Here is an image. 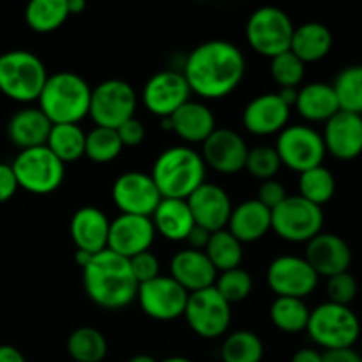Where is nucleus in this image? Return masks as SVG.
<instances>
[{
    "instance_id": "41",
    "label": "nucleus",
    "mask_w": 362,
    "mask_h": 362,
    "mask_svg": "<svg viewBox=\"0 0 362 362\" xmlns=\"http://www.w3.org/2000/svg\"><path fill=\"white\" fill-rule=\"evenodd\" d=\"M306 64L292 52L279 53L271 59V76L279 88H297L304 80Z\"/></svg>"
},
{
    "instance_id": "52",
    "label": "nucleus",
    "mask_w": 362,
    "mask_h": 362,
    "mask_svg": "<svg viewBox=\"0 0 362 362\" xmlns=\"http://www.w3.org/2000/svg\"><path fill=\"white\" fill-rule=\"evenodd\" d=\"M297 92H299V88H279L278 95L283 99V103H285L286 106L293 108L297 101Z\"/></svg>"
},
{
    "instance_id": "24",
    "label": "nucleus",
    "mask_w": 362,
    "mask_h": 362,
    "mask_svg": "<svg viewBox=\"0 0 362 362\" xmlns=\"http://www.w3.org/2000/svg\"><path fill=\"white\" fill-rule=\"evenodd\" d=\"M69 232L78 251L95 255L108 246L110 219L101 209L85 205L71 218Z\"/></svg>"
},
{
    "instance_id": "28",
    "label": "nucleus",
    "mask_w": 362,
    "mask_h": 362,
    "mask_svg": "<svg viewBox=\"0 0 362 362\" xmlns=\"http://www.w3.org/2000/svg\"><path fill=\"white\" fill-rule=\"evenodd\" d=\"M53 124L39 108H21L7 124L9 140L21 151L46 145Z\"/></svg>"
},
{
    "instance_id": "30",
    "label": "nucleus",
    "mask_w": 362,
    "mask_h": 362,
    "mask_svg": "<svg viewBox=\"0 0 362 362\" xmlns=\"http://www.w3.org/2000/svg\"><path fill=\"white\" fill-rule=\"evenodd\" d=\"M332 49V32L327 25L308 21L293 28L290 52L304 64L320 62Z\"/></svg>"
},
{
    "instance_id": "13",
    "label": "nucleus",
    "mask_w": 362,
    "mask_h": 362,
    "mask_svg": "<svg viewBox=\"0 0 362 362\" xmlns=\"http://www.w3.org/2000/svg\"><path fill=\"white\" fill-rule=\"evenodd\" d=\"M189 293L172 278L161 276L138 286L136 300L148 318L158 322H172L184 317Z\"/></svg>"
},
{
    "instance_id": "3",
    "label": "nucleus",
    "mask_w": 362,
    "mask_h": 362,
    "mask_svg": "<svg viewBox=\"0 0 362 362\" xmlns=\"http://www.w3.org/2000/svg\"><path fill=\"white\" fill-rule=\"evenodd\" d=\"M205 166L200 152L187 145L168 147L152 165V180L163 198L187 200L205 182Z\"/></svg>"
},
{
    "instance_id": "47",
    "label": "nucleus",
    "mask_w": 362,
    "mask_h": 362,
    "mask_svg": "<svg viewBox=\"0 0 362 362\" xmlns=\"http://www.w3.org/2000/svg\"><path fill=\"white\" fill-rule=\"evenodd\" d=\"M18 191V180L11 165L0 163V204L9 202Z\"/></svg>"
},
{
    "instance_id": "40",
    "label": "nucleus",
    "mask_w": 362,
    "mask_h": 362,
    "mask_svg": "<svg viewBox=\"0 0 362 362\" xmlns=\"http://www.w3.org/2000/svg\"><path fill=\"white\" fill-rule=\"evenodd\" d=\"M214 288L232 306V304L243 303L250 297L251 290H253V278L243 267L230 269V271L219 272L218 278H216Z\"/></svg>"
},
{
    "instance_id": "9",
    "label": "nucleus",
    "mask_w": 362,
    "mask_h": 362,
    "mask_svg": "<svg viewBox=\"0 0 362 362\" xmlns=\"http://www.w3.org/2000/svg\"><path fill=\"white\" fill-rule=\"evenodd\" d=\"M138 95L133 85L119 78H110L92 88L88 117L98 127L117 129L136 113Z\"/></svg>"
},
{
    "instance_id": "25",
    "label": "nucleus",
    "mask_w": 362,
    "mask_h": 362,
    "mask_svg": "<svg viewBox=\"0 0 362 362\" xmlns=\"http://www.w3.org/2000/svg\"><path fill=\"white\" fill-rule=\"evenodd\" d=\"M226 230L240 244L257 243L271 232V211L257 198L243 202L232 209Z\"/></svg>"
},
{
    "instance_id": "45",
    "label": "nucleus",
    "mask_w": 362,
    "mask_h": 362,
    "mask_svg": "<svg viewBox=\"0 0 362 362\" xmlns=\"http://www.w3.org/2000/svg\"><path fill=\"white\" fill-rule=\"evenodd\" d=\"M286 197H288V194H286L285 186H283L279 180L271 179V180H264V182L260 184L257 200L260 202L262 205H265L269 211H272V209L278 207L281 202H285Z\"/></svg>"
},
{
    "instance_id": "10",
    "label": "nucleus",
    "mask_w": 362,
    "mask_h": 362,
    "mask_svg": "<svg viewBox=\"0 0 362 362\" xmlns=\"http://www.w3.org/2000/svg\"><path fill=\"white\" fill-rule=\"evenodd\" d=\"M293 28L296 27L285 11L265 6L247 18L246 39L255 52L272 59L279 53L288 52Z\"/></svg>"
},
{
    "instance_id": "4",
    "label": "nucleus",
    "mask_w": 362,
    "mask_h": 362,
    "mask_svg": "<svg viewBox=\"0 0 362 362\" xmlns=\"http://www.w3.org/2000/svg\"><path fill=\"white\" fill-rule=\"evenodd\" d=\"M92 88L83 76L73 71L48 74L41 95L39 110L55 124H80L88 117Z\"/></svg>"
},
{
    "instance_id": "51",
    "label": "nucleus",
    "mask_w": 362,
    "mask_h": 362,
    "mask_svg": "<svg viewBox=\"0 0 362 362\" xmlns=\"http://www.w3.org/2000/svg\"><path fill=\"white\" fill-rule=\"evenodd\" d=\"M0 362H27L23 354L11 345H0Z\"/></svg>"
},
{
    "instance_id": "23",
    "label": "nucleus",
    "mask_w": 362,
    "mask_h": 362,
    "mask_svg": "<svg viewBox=\"0 0 362 362\" xmlns=\"http://www.w3.org/2000/svg\"><path fill=\"white\" fill-rule=\"evenodd\" d=\"M170 276L187 293H193L214 286L218 271L211 264L205 251L186 247L173 255L172 262H170Z\"/></svg>"
},
{
    "instance_id": "8",
    "label": "nucleus",
    "mask_w": 362,
    "mask_h": 362,
    "mask_svg": "<svg viewBox=\"0 0 362 362\" xmlns=\"http://www.w3.org/2000/svg\"><path fill=\"white\" fill-rule=\"evenodd\" d=\"M324 228V211L293 194L271 211V230L286 243H310Z\"/></svg>"
},
{
    "instance_id": "29",
    "label": "nucleus",
    "mask_w": 362,
    "mask_h": 362,
    "mask_svg": "<svg viewBox=\"0 0 362 362\" xmlns=\"http://www.w3.org/2000/svg\"><path fill=\"white\" fill-rule=\"evenodd\" d=\"M151 219L156 233L172 240V243L186 240V237L189 235L194 226V219L187 202L177 200V198H163Z\"/></svg>"
},
{
    "instance_id": "38",
    "label": "nucleus",
    "mask_w": 362,
    "mask_h": 362,
    "mask_svg": "<svg viewBox=\"0 0 362 362\" xmlns=\"http://www.w3.org/2000/svg\"><path fill=\"white\" fill-rule=\"evenodd\" d=\"M336 193V177L324 165L311 168L300 173L299 177V197L306 198L311 204L322 205L329 204Z\"/></svg>"
},
{
    "instance_id": "53",
    "label": "nucleus",
    "mask_w": 362,
    "mask_h": 362,
    "mask_svg": "<svg viewBox=\"0 0 362 362\" xmlns=\"http://www.w3.org/2000/svg\"><path fill=\"white\" fill-rule=\"evenodd\" d=\"M67 2V11H69V16L73 14H81L85 9H87V4L85 0H66Z\"/></svg>"
},
{
    "instance_id": "43",
    "label": "nucleus",
    "mask_w": 362,
    "mask_h": 362,
    "mask_svg": "<svg viewBox=\"0 0 362 362\" xmlns=\"http://www.w3.org/2000/svg\"><path fill=\"white\" fill-rule=\"evenodd\" d=\"M325 290H327L329 303L350 306V304L354 303V299L357 297L359 286H357V279L346 271L341 272V274L327 278V286H325Z\"/></svg>"
},
{
    "instance_id": "26",
    "label": "nucleus",
    "mask_w": 362,
    "mask_h": 362,
    "mask_svg": "<svg viewBox=\"0 0 362 362\" xmlns=\"http://www.w3.org/2000/svg\"><path fill=\"white\" fill-rule=\"evenodd\" d=\"M172 131L187 144H204L216 131V117L202 101H187L172 117Z\"/></svg>"
},
{
    "instance_id": "14",
    "label": "nucleus",
    "mask_w": 362,
    "mask_h": 362,
    "mask_svg": "<svg viewBox=\"0 0 362 362\" xmlns=\"http://www.w3.org/2000/svg\"><path fill=\"white\" fill-rule=\"evenodd\" d=\"M112 198L120 214L144 216V218H151L159 202L163 200L151 173L136 172V170L124 172L122 175L117 177L112 186Z\"/></svg>"
},
{
    "instance_id": "33",
    "label": "nucleus",
    "mask_w": 362,
    "mask_h": 362,
    "mask_svg": "<svg viewBox=\"0 0 362 362\" xmlns=\"http://www.w3.org/2000/svg\"><path fill=\"white\" fill-rule=\"evenodd\" d=\"M310 313L311 310L304 299H293V297H276L269 310L272 325L286 334L306 331Z\"/></svg>"
},
{
    "instance_id": "2",
    "label": "nucleus",
    "mask_w": 362,
    "mask_h": 362,
    "mask_svg": "<svg viewBox=\"0 0 362 362\" xmlns=\"http://www.w3.org/2000/svg\"><path fill=\"white\" fill-rule=\"evenodd\" d=\"M85 293L103 310H122L133 304L138 296V281L129 260L113 251H99L81 269Z\"/></svg>"
},
{
    "instance_id": "15",
    "label": "nucleus",
    "mask_w": 362,
    "mask_h": 362,
    "mask_svg": "<svg viewBox=\"0 0 362 362\" xmlns=\"http://www.w3.org/2000/svg\"><path fill=\"white\" fill-rule=\"evenodd\" d=\"M318 274L304 257L281 255L274 258L267 269L269 288L278 297L304 299L318 286Z\"/></svg>"
},
{
    "instance_id": "22",
    "label": "nucleus",
    "mask_w": 362,
    "mask_h": 362,
    "mask_svg": "<svg viewBox=\"0 0 362 362\" xmlns=\"http://www.w3.org/2000/svg\"><path fill=\"white\" fill-rule=\"evenodd\" d=\"M304 258L313 267L318 278L320 276L331 278L349 271L352 264V250L343 237L320 232L310 243H306Z\"/></svg>"
},
{
    "instance_id": "19",
    "label": "nucleus",
    "mask_w": 362,
    "mask_h": 362,
    "mask_svg": "<svg viewBox=\"0 0 362 362\" xmlns=\"http://www.w3.org/2000/svg\"><path fill=\"white\" fill-rule=\"evenodd\" d=\"M186 202L193 214L194 225L211 233L226 228L233 205L228 193L221 186L205 180Z\"/></svg>"
},
{
    "instance_id": "5",
    "label": "nucleus",
    "mask_w": 362,
    "mask_h": 362,
    "mask_svg": "<svg viewBox=\"0 0 362 362\" xmlns=\"http://www.w3.org/2000/svg\"><path fill=\"white\" fill-rule=\"evenodd\" d=\"M315 345L329 350L354 349L361 336V320L350 306L322 303L311 310L306 327Z\"/></svg>"
},
{
    "instance_id": "21",
    "label": "nucleus",
    "mask_w": 362,
    "mask_h": 362,
    "mask_svg": "<svg viewBox=\"0 0 362 362\" xmlns=\"http://www.w3.org/2000/svg\"><path fill=\"white\" fill-rule=\"evenodd\" d=\"M322 138L327 154L339 161H354L362 154V115L339 110L325 122Z\"/></svg>"
},
{
    "instance_id": "56",
    "label": "nucleus",
    "mask_w": 362,
    "mask_h": 362,
    "mask_svg": "<svg viewBox=\"0 0 362 362\" xmlns=\"http://www.w3.org/2000/svg\"><path fill=\"white\" fill-rule=\"evenodd\" d=\"M161 362H194L191 359H187V357H180V356H172V357H166L165 361Z\"/></svg>"
},
{
    "instance_id": "31",
    "label": "nucleus",
    "mask_w": 362,
    "mask_h": 362,
    "mask_svg": "<svg viewBox=\"0 0 362 362\" xmlns=\"http://www.w3.org/2000/svg\"><path fill=\"white\" fill-rule=\"evenodd\" d=\"M85 133L80 124H55L49 131L46 147L64 163H74L85 156Z\"/></svg>"
},
{
    "instance_id": "54",
    "label": "nucleus",
    "mask_w": 362,
    "mask_h": 362,
    "mask_svg": "<svg viewBox=\"0 0 362 362\" xmlns=\"http://www.w3.org/2000/svg\"><path fill=\"white\" fill-rule=\"evenodd\" d=\"M92 257H94V255L85 253V251H78V250H76V255H74V260H76V264L80 265L81 269H83L85 265H87L88 262L92 260Z\"/></svg>"
},
{
    "instance_id": "18",
    "label": "nucleus",
    "mask_w": 362,
    "mask_h": 362,
    "mask_svg": "<svg viewBox=\"0 0 362 362\" xmlns=\"http://www.w3.org/2000/svg\"><path fill=\"white\" fill-rule=\"evenodd\" d=\"M156 239V228L151 218L144 216L120 214L110 221L108 246L106 250L120 255L124 258H133L136 255L151 251Z\"/></svg>"
},
{
    "instance_id": "44",
    "label": "nucleus",
    "mask_w": 362,
    "mask_h": 362,
    "mask_svg": "<svg viewBox=\"0 0 362 362\" xmlns=\"http://www.w3.org/2000/svg\"><path fill=\"white\" fill-rule=\"evenodd\" d=\"M129 265L134 278H136L138 285L158 278L159 269H161L158 257H156L152 251H145V253H140L136 255V257L129 258Z\"/></svg>"
},
{
    "instance_id": "48",
    "label": "nucleus",
    "mask_w": 362,
    "mask_h": 362,
    "mask_svg": "<svg viewBox=\"0 0 362 362\" xmlns=\"http://www.w3.org/2000/svg\"><path fill=\"white\" fill-rule=\"evenodd\" d=\"M324 362H362V356L354 349H341V350H329L322 354Z\"/></svg>"
},
{
    "instance_id": "1",
    "label": "nucleus",
    "mask_w": 362,
    "mask_h": 362,
    "mask_svg": "<svg viewBox=\"0 0 362 362\" xmlns=\"http://www.w3.org/2000/svg\"><path fill=\"white\" fill-rule=\"evenodd\" d=\"M182 74L191 94L204 99H221L240 85L246 74V59L233 42L211 39L200 42L187 55Z\"/></svg>"
},
{
    "instance_id": "27",
    "label": "nucleus",
    "mask_w": 362,
    "mask_h": 362,
    "mask_svg": "<svg viewBox=\"0 0 362 362\" xmlns=\"http://www.w3.org/2000/svg\"><path fill=\"white\" fill-rule=\"evenodd\" d=\"M293 108L308 122H327L339 112V103L331 83L311 81L299 88Z\"/></svg>"
},
{
    "instance_id": "7",
    "label": "nucleus",
    "mask_w": 362,
    "mask_h": 362,
    "mask_svg": "<svg viewBox=\"0 0 362 362\" xmlns=\"http://www.w3.org/2000/svg\"><path fill=\"white\" fill-rule=\"evenodd\" d=\"M11 168L18 187L32 194L53 193L66 179V165L46 145L20 151Z\"/></svg>"
},
{
    "instance_id": "6",
    "label": "nucleus",
    "mask_w": 362,
    "mask_h": 362,
    "mask_svg": "<svg viewBox=\"0 0 362 362\" xmlns=\"http://www.w3.org/2000/svg\"><path fill=\"white\" fill-rule=\"evenodd\" d=\"M48 73L35 53L13 49L0 55V92L18 103L37 101Z\"/></svg>"
},
{
    "instance_id": "50",
    "label": "nucleus",
    "mask_w": 362,
    "mask_h": 362,
    "mask_svg": "<svg viewBox=\"0 0 362 362\" xmlns=\"http://www.w3.org/2000/svg\"><path fill=\"white\" fill-rule=\"evenodd\" d=\"M290 362H324V361H322V352H318L317 349H310V346H306V349L297 350V352L292 356V359H290Z\"/></svg>"
},
{
    "instance_id": "55",
    "label": "nucleus",
    "mask_w": 362,
    "mask_h": 362,
    "mask_svg": "<svg viewBox=\"0 0 362 362\" xmlns=\"http://www.w3.org/2000/svg\"><path fill=\"white\" fill-rule=\"evenodd\" d=\"M129 362H158V361H156L154 357L147 356V354H138V356H134Z\"/></svg>"
},
{
    "instance_id": "42",
    "label": "nucleus",
    "mask_w": 362,
    "mask_h": 362,
    "mask_svg": "<svg viewBox=\"0 0 362 362\" xmlns=\"http://www.w3.org/2000/svg\"><path fill=\"white\" fill-rule=\"evenodd\" d=\"M279 168H281V161H279V156L274 147L258 145V147L250 148V152H247L244 170H247V173L253 175L255 179L262 180V182L274 179L278 175Z\"/></svg>"
},
{
    "instance_id": "49",
    "label": "nucleus",
    "mask_w": 362,
    "mask_h": 362,
    "mask_svg": "<svg viewBox=\"0 0 362 362\" xmlns=\"http://www.w3.org/2000/svg\"><path fill=\"white\" fill-rule=\"evenodd\" d=\"M209 239H211V232H207L205 228H202V226H193V230L189 232V235L186 237V243H187V247H191V250H197V251H205V247H207L209 244Z\"/></svg>"
},
{
    "instance_id": "11",
    "label": "nucleus",
    "mask_w": 362,
    "mask_h": 362,
    "mask_svg": "<svg viewBox=\"0 0 362 362\" xmlns=\"http://www.w3.org/2000/svg\"><path fill=\"white\" fill-rule=\"evenodd\" d=\"M274 148L278 152L281 166H286L299 175L320 166L327 154L322 133L304 124L286 126L278 134Z\"/></svg>"
},
{
    "instance_id": "17",
    "label": "nucleus",
    "mask_w": 362,
    "mask_h": 362,
    "mask_svg": "<svg viewBox=\"0 0 362 362\" xmlns=\"http://www.w3.org/2000/svg\"><path fill=\"white\" fill-rule=\"evenodd\" d=\"M250 147L237 131L216 127L214 133L202 144V159L205 166L223 175L243 172Z\"/></svg>"
},
{
    "instance_id": "32",
    "label": "nucleus",
    "mask_w": 362,
    "mask_h": 362,
    "mask_svg": "<svg viewBox=\"0 0 362 362\" xmlns=\"http://www.w3.org/2000/svg\"><path fill=\"white\" fill-rule=\"evenodd\" d=\"M69 18L66 0H32L25 9V21L37 34L59 30Z\"/></svg>"
},
{
    "instance_id": "35",
    "label": "nucleus",
    "mask_w": 362,
    "mask_h": 362,
    "mask_svg": "<svg viewBox=\"0 0 362 362\" xmlns=\"http://www.w3.org/2000/svg\"><path fill=\"white\" fill-rule=\"evenodd\" d=\"M205 255L218 272L240 267L243 262V244L226 228L211 233Z\"/></svg>"
},
{
    "instance_id": "16",
    "label": "nucleus",
    "mask_w": 362,
    "mask_h": 362,
    "mask_svg": "<svg viewBox=\"0 0 362 362\" xmlns=\"http://www.w3.org/2000/svg\"><path fill=\"white\" fill-rule=\"evenodd\" d=\"M191 98V88L180 71L166 69L152 74L144 85L141 101L159 119L172 117Z\"/></svg>"
},
{
    "instance_id": "34",
    "label": "nucleus",
    "mask_w": 362,
    "mask_h": 362,
    "mask_svg": "<svg viewBox=\"0 0 362 362\" xmlns=\"http://www.w3.org/2000/svg\"><path fill=\"white\" fill-rule=\"evenodd\" d=\"M66 346L74 362H103L108 352V343L103 332L87 325L74 329Z\"/></svg>"
},
{
    "instance_id": "46",
    "label": "nucleus",
    "mask_w": 362,
    "mask_h": 362,
    "mask_svg": "<svg viewBox=\"0 0 362 362\" xmlns=\"http://www.w3.org/2000/svg\"><path fill=\"white\" fill-rule=\"evenodd\" d=\"M115 131L117 134H119L124 147H138V145L144 144L145 140V126L141 124V120L136 119V117L126 120V122L120 127H117Z\"/></svg>"
},
{
    "instance_id": "37",
    "label": "nucleus",
    "mask_w": 362,
    "mask_h": 362,
    "mask_svg": "<svg viewBox=\"0 0 362 362\" xmlns=\"http://www.w3.org/2000/svg\"><path fill=\"white\" fill-rule=\"evenodd\" d=\"M264 343L260 336L251 331H235L228 334L221 346L223 362H262Z\"/></svg>"
},
{
    "instance_id": "12",
    "label": "nucleus",
    "mask_w": 362,
    "mask_h": 362,
    "mask_svg": "<svg viewBox=\"0 0 362 362\" xmlns=\"http://www.w3.org/2000/svg\"><path fill=\"white\" fill-rule=\"evenodd\" d=\"M184 318L197 336L205 339L221 338L232 322V306L214 286L193 292L187 297Z\"/></svg>"
},
{
    "instance_id": "39",
    "label": "nucleus",
    "mask_w": 362,
    "mask_h": 362,
    "mask_svg": "<svg viewBox=\"0 0 362 362\" xmlns=\"http://www.w3.org/2000/svg\"><path fill=\"white\" fill-rule=\"evenodd\" d=\"M122 148L124 145L115 129L95 126L85 136V158L90 159L92 163H98V165L115 161Z\"/></svg>"
},
{
    "instance_id": "20",
    "label": "nucleus",
    "mask_w": 362,
    "mask_h": 362,
    "mask_svg": "<svg viewBox=\"0 0 362 362\" xmlns=\"http://www.w3.org/2000/svg\"><path fill=\"white\" fill-rule=\"evenodd\" d=\"M292 108L283 103L278 92H267L251 99L243 112V126L255 136L279 134L290 120Z\"/></svg>"
},
{
    "instance_id": "36",
    "label": "nucleus",
    "mask_w": 362,
    "mask_h": 362,
    "mask_svg": "<svg viewBox=\"0 0 362 362\" xmlns=\"http://www.w3.org/2000/svg\"><path fill=\"white\" fill-rule=\"evenodd\" d=\"M331 85L341 112L362 115V64L343 67Z\"/></svg>"
}]
</instances>
